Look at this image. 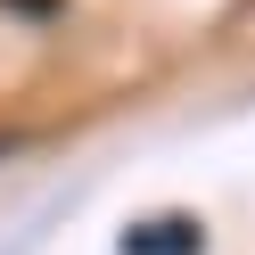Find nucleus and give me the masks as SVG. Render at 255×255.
<instances>
[{
    "label": "nucleus",
    "instance_id": "f257e3e1",
    "mask_svg": "<svg viewBox=\"0 0 255 255\" xmlns=\"http://www.w3.org/2000/svg\"><path fill=\"white\" fill-rule=\"evenodd\" d=\"M124 255H206V231L189 214H156V222H132L124 231Z\"/></svg>",
    "mask_w": 255,
    "mask_h": 255
},
{
    "label": "nucleus",
    "instance_id": "f03ea898",
    "mask_svg": "<svg viewBox=\"0 0 255 255\" xmlns=\"http://www.w3.org/2000/svg\"><path fill=\"white\" fill-rule=\"evenodd\" d=\"M0 8H25V17H50L58 0H0Z\"/></svg>",
    "mask_w": 255,
    "mask_h": 255
}]
</instances>
